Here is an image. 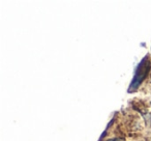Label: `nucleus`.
<instances>
[{
	"label": "nucleus",
	"mask_w": 151,
	"mask_h": 141,
	"mask_svg": "<svg viewBox=\"0 0 151 141\" xmlns=\"http://www.w3.org/2000/svg\"><path fill=\"white\" fill-rule=\"evenodd\" d=\"M107 141H123L121 138H112V139H109Z\"/></svg>",
	"instance_id": "obj_2"
},
{
	"label": "nucleus",
	"mask_w": 151,
	"mask_h": 141,
	"mask_svg": "<svg viewBox=\"0 0 151 141\" xmlns=\"http://www.w3.org/2000/svg\"><path fill=\"white\" fill-rule=\"evenodd\" d=\"M150 69H151L150 56L146 55V56L141 60V62L138 64V67H137L136 72H134V78H132V83H130V85H129V89H128L129 93L136 91L137 89L140 87V85L143 83V81L148 77Z\"/></svg>",
	"instance_id": "obj_1"
}]
</instances>
